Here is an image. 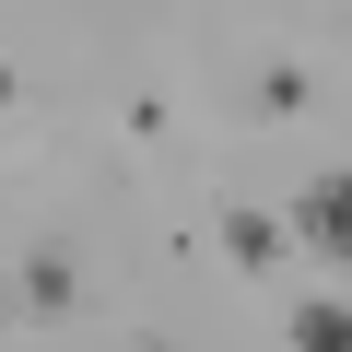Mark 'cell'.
Masks as SVG:
<instances>
[{"mask_svg":"<svg viewBox=\"0 0 352 352\" xmlns=\"http://www.w3.org/2000/svg\"><path fill=\"white\" fill-rule=\"evenodd\" d=\"M282 247H340V176H305V188H294V212H282Z\"/></svg>","mask_w":352,"mask_h":352,"instance_id":"obj_2","label":"cell"},{"mask_svg":"<svg viewBox=\"0 0 352 352\" xmlns=\"http://www.w3.org/2000/svg\"><path fill=\"white\" fill-rule=\"evenodd\" d=\"M12 106H24V71H12V59H0V118H12Z\"/></svg>","mask_w":352,"mask_h":352,"instance_id":"obj_6","label":"cell"},{"mask_svg":"<svg viewBox=\"0 0 352 352\" xmlns=\"http://www.w3.org/2000/svg\"><path fill=\"white\" fill-rule=\"evenodd\" d=\"M0 329H12V270H0Z\"/></svg>","mask_w":352,"mask_h":352,"instance_id":"obj_7","label":"cell"},{"mask_svg":"<svg viewBox=\"0 0 352 352\" xmlns=\"http://www.w3.org/2000/svg\"><path fill=\"white\" fill-rule=\"evenodd\" d=\"M294 352H352V317H340V294H317V305L294 317Z\"/></svg>","mask_w":352,"mask_h":352,"instance_id":"obj_5","label":"cell"},{"mask_svg":"<svg viewBox=\"0 0 352 352\" xmlns=\"http://www.w3.org/2000/svg\"><path fill=\"white\" fill-rule=\"evenodd\" d=\"M12 305H24V317H71V305H82V258H71V247H24Z\"/></svg>","mask_w":352,"mask_h":352,"instance_id":"obj_1","label":"cell"},{"mask_svg":"<svg viewBox=\"0 0 352 352\" xmlns=\"http://www.w3.org/2000/svg\"><path fill=\"white\" fill-rule=\"evenodd\" d=\"M317 106V71L305 59H258V118H305Z\"/></svg>","mask_w":352,"mask_h":352,"instance_id":"obj_4","label":"cell"},{"mask_svg":"<svg viewBox=\"0 0 352 352\" xmlns=\"http://www.w3.org/2000/svg\"><path fill=\"white\" fill-rule=\"evenodd\" d=\"M129 352H176V340H129Z\"/></svg>","mask_w":352,"mask_h":352,"instance_id":"obj_8","label":"cell"},{"mask_svg":"<svg viewBox=\"0 0 352 352\" xmlns=\"http://www.w3.org/2000/svg\"><path fill=\"white\" fill-rule=\"evenodd\" d=\"M212 235H223V258H235V270H282V258H294V247H282V223H270V212H223V223H212Z\"/></svg>","mask_w":352,"mask_h":352,"instance_id":"obj_3","label":"cell"}]
</instances>
